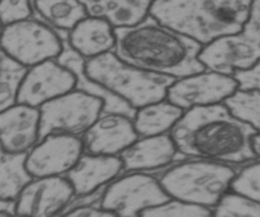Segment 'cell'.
Returning <instances> with one entry per match:
<instances>
[{
	"instance_id": "6",
	"label": "cell",
	"mask_w": 260,
	"mask_h": 217,
	"mask_svg": "<svg viewBox=\"0 0 260 217\" xmlns=\"http://www.w3.org/2000/svg\"><path fill=\"white\" fill-rule=\"evenodd\" d=\"M198 58L206 70L229 76L254 68L260 61V0L251 3L241 30L203 47Z\"/></svg>"
},
{
	"instance_id": "2",
	"label": "cell",
	"mask_w": 260,
	"mask_h": 217,
	"mask_svg": "<svg viewBox=\"0 0 260 217\" xmlns=\"http://www.w3.org/2000/svg\"><path fill=\"white\" fill-rule=\"evenodd\" d=\"M113 53L128 65L178 80L206 70L200 61L202 46L147 15L131 28L114 29Z\"/></svg>"
},
{
	"instance_id": "1",
	"label": "cell",
	"mask_w": 260,
	"mask_h": 217,
	"mask_svg": "<svg viewBox=\"0 0 260 217\" xmlns=\"http://www.w3.org/2000/svg\"><path fill=\"white\" fill-rule=\"evenodd\" d=\"M169 135L178 151L188 159L235 168L260 160L251 142L256 132L233 116L223 103L184 112Z\"/></svg>"
},
{
	"instance_id": "13",
	"label": "cell",
	"mask_w": 260,
	"mask_h": 217,
	"mask_svg": "<svg viewBox=\"0 0 260 217\" xmlns=\"http://www.w3.org/2000/svg\"><path fill=\"white\" fill-rule=\"evenodd\" d=\"M75 198L65 177L33 178L15 201L20 217H56Z\"/></svg>"
},
{
	"instance_id": "29",
	"label": "cell",
	"mask_w": 260,
	"mask_h": 217,
	"mask_svg": "<svg viewBox=\"0 0 260 217\" xmlns=\"http://www.w3.org/2000/svg\"><path fill=\"white\" fill-rule=\"evenodd\" d=\"M104 190L106 188H102L91 195L75 197L69 203L68 207L56 217H117L99 206Z\"/></svg>"
},
{
	"instance_id": "26",
	"label": "cell",
	"mask_w": 260,
	"mask_h": 217,
	"mask_svg": "<svg viewBox=\"0 0 260 217\" xmlns=\"http://www.w3.org/2000/svg\"><path fill=\"white\" fill-rule=\"evenodd\" d=\"M212 212L213 217H260V205L243 196L229 192L212 208Z\"/></svg>"
},
{
	"instance_id": "20",
	"label": "cell",
	"mask_w": 260,
	"mask_h": 217,
	"mask_svg": "<svg viewBox=\"0 0 260 217\" xmlns=\"http://www.w3.org/2000/svg\"><path fill=\"white\" fill-rule=\"evenodd\" d=\"M88 17L102 19L113 29L131 28L149 15V0H83Z\"/></svg>"
},
{
	"instance_id": "9",
	"label": "cell",
	"mask_w": 260,
	"mask_h": 217,
	"mask_svg": "<svg viewBox=\"0 0 260 217\" xmlns=\"http://www.w3.org/2000/svg\"><path fill=\"white\" fill-rule=\"evenodd\" d=\"M169 200L156 177L150 173H127L107 185L99 206L117 217H140Z\"/></svg>"
},
{
	"instance_id": "21",
	"label": "cell",
	"mask_w": 260,
	"mask_h": 217,
	"mask_svg": "<svg viewBox=\"0 0 260 217\" xmlns=\"http://www.w3.org/2000/svg\"><path fill=\"white\" fill-rule=\"evenodd\" d=\"M183 113L179 107L164 99L136 109L132 122L139 137L160 136L169 134Z\"/></svg>"
},
{
	"instance_id": "14",
	"label": "cell",
	"mask_w": 260,
	"mask_h": 217,
	"mask_svg": "<svg viewBox=\"0 0 260 217\" xmlns=\"http://www.w3.org/2000/svg\"><path fill=\"white\" fill-rule=\"evenodd\" d=\"M140 137L131 118L117 113H102L81 136L84 154L119 157Z\"/></svg>"
},
{
	"instance_id": "33",
	"label": "cell",
	"mask_w": 260,
	"mask_h": 217,
	"mask_svg": "<svg viewBox=\"0 0 260 217\" xmlns=\"http://www.w3.org/2000/svg\"><path fill=\"white\" fill-rule=\"evenodd\" d=\"M253 149H254V152L256 154V157L260 159V136L258 135H255V136L253 137Z\"/></svg>"
},
{
	"instance_id": "4",
	"label": "cell",
	"mask_w": 260,
	"mask_h": 217,
	"mask_svg": "<svg viewBox=\"0 0 260 217\" xmlns=\"http://www.w3.org/2000/svg\"><path fill=\"white\" fill-rule=\"evenodd\" d=\"M240 169L207 160L185 159L161 170L156 178L172 200L212 210L230 192Z\"/></svg>"
},
{
	"instance_id": "10",
	"label": "cell",
	"mask_w": 260,
	"mask_h": 217,
	"mask_svg": "<svg viewBox=\"0 0 260 217\" xmlns=\"http://www.w3.org/2000/svg\"><path fill=\"white\" fill-rule=\"evenodd\" d=\"M239 89L234 76L205 70L178 79L168 89L167 99L183 112L221 104Z\"/></svg>"
},
{
	"instance_id": "30",
	"label": "cell",
	"mask_w": 260,
	"mask_h": 217,
	"mask_svg": "<svg viewBox=\"0 0 260 217\" xmlns=\"http://www.w3.org/2000/svg\"><path fill=\"white\" fill-rule=\"evenodd\" d=\"M35 15V9L27 0H3L0 2V23L3 28L23 22Z\"/></svg>"
},
{
	"instance_id": "23",
	"label": "cell",
	"mask_w": 260,
	"mask_h": 217,
	"mask_svg": "<svg viewBox=\"0 0 260 217\" xmlns=\"http://www.w3.org/2000/svg\"><path fill=\"white\" fill-rule=\"evenodd\" d=\"M27 154H9L0 149V201L15 202L33 180L25 167Z\"/></svg>"
},
{
	"instance_id": "8",
	"label": "cell",
	"mask_w": 260,
	"mask_h": 217,
	"mask_svg": "<svg viewBox=\"0 0 260 217\" xmlns=\"http://www.w3.org/2000/svg\"><path fill=\"white\" fill-rule=\"evenodd\" d=\"M38 111V141L48 135H66L81 139L102 114L103 102L74 89L43 104Z\"/></svg>"
},
{
	"instance_id": "32",
	"label": "cell",
	"mask_w": 260,
	"mask_h": 217,
	"mask_svg": "<svg viewBox=\"0 0 260 217\" xmlns=\"http://www.w3.org/2000/svg\"><path fill=\"white\" fill-rule=\"evenodd\" d=\"M0 217H20L15 211V202L0 201Z\"/></svg>"
},
{
	"instance_id": "15",
	"label": "cell",
	"mask_w": 260,
	"mask_h": 217,
	"mask_svg": "<svg viewBox=\"0 0 260 217\" xmlns=\"http://www.w3.org/2000/svg\"><path fill=\"white\" fill-rule=\"evenodd\" d=\"M127 173L161 172L182 160L188 159L178 151L169 134L152 137H140L119 154Z\"/></svg>"
},
{
	"instance_id": "24",
	"label": "cell",
	"mask_w": 260,
	"mask_h": 217,
	"mask_svg": "<svg viewBox=\"0 0 260 217\" xmlns=\"http://www.w3.org/2000/svg\"><path fill=\"white\" fill-rule=\"evenodd\" d=\"M27 69L13 61L0 48V112L17 103V94L20 81Z\"/></svg>"
},
{
	"instance_id": "27",
	"label": "cell",
	"mask_w": 260,
	"mask_h": 217,
	"mask_svg": "<svg viewBox=\"0 0 260 217\" xmlns=\"http://www.w3.org/2000/svg\"><path fill=\"white\" fill-rule=\"evenodd\" d=\"M230 192L249 198L260 205V160L245 165L239 170L231 183Z\"/></svg>"
},
{
	"instance_id": "22",
	"label": "cell",
	"mask_w": 260,
	"mask_h": 217,
	"mask_svg": "<svg viewBox=\"0 0 260 217\" xmlns=\"http://www.w3.org/2000/svg\"><path fill=\"white\" fill-rule=\"evenodd\" d=\"M32 5L35 14L58 33H69L88 18L83 2L76 0H38Z\"/></svg>"
},
{
	"instance_id": "11",
	"label": "cell",
	"mask_w": 260,
	"mask_h": 217,
	"mask_svg": "<svg viewBox=\"0 0 260 217\" xmlns=\"http://www.w3.org/2000/svg\"><path fill=\"white\" fill-rule=\"evenodd\" d=\"M75 89V76L57 60L46 61L27 69L20 81L17 103L40 108L43 104Z\"/></svg>"
},
{
	"instance_id": "12",
	"label": "cell",
	"mask_w": 260,
	"mask_h": 217,
	"mask_svg": "<svg viewBox=\"0 0 260 217\" xmlns=\"http://www.w3.org/2000/svg\"><path fill=\"white\" fill-rule=\"evenodd\" d=\"M83 154L79 137L48 135L28 152L25 167L33 178L65 177Z\"/></svg>"
},
{
	"instance_id": "7",
	"label": "cell",
	"mask_w": 260,
	"mask_h": 217,
	"mask_svg": "<svg viewBox=\"0 0 260 217\" xmlns=\"http://www.w3.org/2000/svg\"><path fill=\"white\" fill-rule=\"evenodd\" d=\"M0 48L13 61L30 69L57 60L62 52V38L35 14L29 19L3 28Z\"/></svg>"
},
{
	"instance_id": "19",
	"label": "cell",
	"mask_w": 260,
	"mask_h": 217,
	"mask_svg": "<svg viewBox=\"0 0 260 217\" xmlns=\"http://www.w3.org/2000/svg\"><path fill=\"white\" fill-rule=\"evenodd\" d=\"M68 45L85 61L113 52L116 33L107 22L88 17L81 20L66 37Z\"/></svg>"
},
{
	"instance_id": "34",
	"label": "cell",
	"mask_w": 260,
	"mask_h": 217,
	"mask_svg": "<svg viewBox=\"0 0 260 217\" xmlns=\"http://www.w3.org/2000/svg\"><path fill=\"white\" fill-rule=\"evenodd\" d=\"M2 33H3V25L2 23H0V38H2Z\"/></svg>"
},
{
	"instance_id": "25",
	"label": "cell",
	"mask_w": 260,
	"mask_h": 217,
	"mask_svg": "<svg viewBox=\"0 0 260 217\" xmlns=\"http://www.w3.org/2000/svg\"><path fill=\"white\" fill-rule=\"evenodd\" d=\"M233 116L248 123L260 136V93L236 90L223 102Z\"/></svg>"
},
{
	"instance_id": "18",
	"label": "cell",
	"mask_w": 260,
	"mask_h": 217,
	"mask_svg": "<svg viewBox=\"0 0 260 217\" xmlns=\"http://www.w3.org/2000/svg\"><path fill=\"white\" fill-rule=\"evenodd\" d=\"M58 35L62 38V52L58 56L57 61L74 74V76H75V90L88 94V96L103 102V111H102V113H117L134 119L136 109L129 107L123 101L114 97L109 91H107L103 86H101L95 81L91 80L85 73V60L81 58L68 45L66 37H68L69 33H58Z\"/></svg>"
},
{
	"instance_id": "16",
	"label": "cell",
	"mask_w": 260,
	"mask_h": 217,
	"mask_svg": "<svg viewBox=\"0 0 260 217\" xmlns=\"http://www.w3.org/2000/svg\"><path fill=\"white\" fill-rule=\"evenodd\" d=\"M40 111L15 103L0 112V149L9 154H28L38 142Z\"/></svg>"
},
{
	"instance_id": "5",
	"label": "cell",
	"mask_w": 260,
	"mask_h": 217,
	"mask_svg": "<svg viewBox=\"0 0 260 217\" xmlns=\"http://www.w3.org/2000/svg\"><path fill=\"white\" fill-rule=\"evenodd\" d=\"M85 73L107 91L134 109L167 99L175 79L140 70L119 60L113 52L85 61Z\"/></svg>"
},
{
	"instance_id": "28",
	"label": "cell",
	"mask_w": 260,
	"mask_h": 217,
	"mask_svg": "<svg viewBox=\"0 0 260 217\" xmlns=\"http://www.w3.org/2000/svg\"><path fill=\"white\" fill-rule=\"evenodd\" d=\"M140 217H213L211 208L172 200L155 206L141 213Z\"/></svg>"
},
{
	"instance_id": "3",
	"label": "cell",
	"mask_w": 260,
	"mask_h": 217,
	"mask_svg": "<svg viewBox=\"0 0 260 217\" xmlns=\"http://www.w3.org/2000/svg\"><path fill=\"white\" fill-rule=\"evenodd\" d=\"M250 0H156L149 15L179 35L206 47L235 35L248 20Z\"/></svg>"
},
{
	"instance_id": "17",
	"label": "cell",
	"mask_w": 260,
	"mask_h": 217,
	"mask_svg": "<svg viewBox=\"0 0 260 217\" xmlns=\"http://www.w3.org/2000/svg\"><path fill=\"white\" fill-rule=\"evenodd\" d=\"M122 174L123 164L119 157L83 154L65 178L73 187L75 197H83L106 188Z\"/></svg>"
},
{
	"instance_id": "31",
	"label": "cell",
	"mask_w": 260,
	"mask_h": 217,
	"mask_svg": "<svg viewBox=\"0 0 260 217\" xmlns=\"http://www.w3.org/2000/svg\"><path fill=\"white\" fill-rule=\"evenodd\" d=\"M233 76L239 84L238 90H255L260 93V61L254 68L245 71H240V73H236Z\"/></svg>"
}]
</instances>
